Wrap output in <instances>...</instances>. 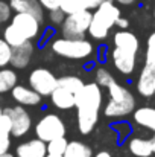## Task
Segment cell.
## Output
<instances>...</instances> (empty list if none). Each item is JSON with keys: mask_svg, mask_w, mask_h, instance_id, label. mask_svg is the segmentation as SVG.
Wrapping results in <instances>:
<instances>
[{"mask_svg": "<svg viewBox=\"0 0 155 157\" xmlns=\"http://www.w3.org/2000/svg\"><path fill=\"white\" fill-rule=\"evenodd\" d=\"M154 92H155V86H154Z\"/></svg>", "mask_w": 155, "mask_h": 157, "instance_id": "cell-41", "label": "cell"}, {"mask_svg": "<svg viewBox=\"0 0 155 157\" xmlns=\"http://www.w3.org/2000/svg\"><path fill=\"white\" fill-rule=\"evenodd\" d=\"M9 148H11V134L0 133V154L8 153Z\"/></svg>", "mask_w": 155, "mask_h": 157, "instance_id": "cell-31", "label": "cell"}, {"mask_svg": "<svg viewBox=\"0 0 155 157\" xmlns=\"http://www.w3.org/2000/svg\"><path fill=\"white\" fill-rule=\"evenodd\" d=\"M151 145H152V150H154V153H155V131H154V136L151 137Z\"/></svg>", "mask_w": 155, "mask_h": 157, "instance_id": "cell-36", "label": "cell"}, {"mask_svg": "<svg viewBox=\"0 0 155 157\" xmlns=\"http://www.w3.org/2000/svg\"><path fill=\"white\" fill-rule=\"evenodd\" d=\"M29 86L41 96H50V93L58 86V78L49 69L37 67L29 75Z\"/></svg>", "mask_w": 155, "mask_h": 157, "instance_id": "cell-8", "label": "cell"}, {"mask_svg": "<svg viewBox=\"0 0 155 157\" xmlns=\"http://www.w3.org/2000/svg\"><path fill=\"white\" fill-rule=\"evenodd\" d=\"M11 55H12V46L5 38H0V69L9 64Z\"/></svg>", "mask_w": 155, "mask_h": 157, "instance_id": "cell-26", "label": "cell"}, {"mask_svg": "<svg viewBox=\"0 0 155 157\" xmlns=\"http://www.w3.org/2000/svg\"><path fill=\"white\" fill-rule=\"evenodd\" d=\"M154 86H155V63H145L138 81H137V90L142 96L149 98L155 95L154 92Z\"/></svg>", "mask_w": 155, "mask_h": 157, "instance_id": "cell-12", "label": "cell"}, {"mask_svg": "<svg viewBox=\"0 0 155 157\" xmlns=\"http://www.w3.org/2000/svg\"><path fill=\"white\" fill-rule=\"evenodd\" d=\"M103 101L102 87L98 82L84 84L76 93V110H78V128L81 134H90L98 121Z\"/></svg>", "mask_w": 155, "mask_h": 157, "instance_id": "cell-1", "label": "cell"}, {"mask_svg": "<svg viewBox=\"0 0 155 157\" xmlns=\"http://www.w3.org/2000/svg\"><path fill=\"white\" fill-rule=\"evenodd\" d=\"M38 2L41 3V6L46 11H52V9L61 8V0H38Z\"/></svg>", "mask_w": 155, "mask_h": 157, "instance_id": "cell-32", "label": "cell"}, {"mask_svg": "<svg viewBox=\"0 0 155 157\" xmlns=\"http://www.w3.org/2000/svg\"><path fill=\"white\" fill-rule=\"evenodd\" d=\"M94 82H98L101 87H109L113 82H116V78L113 76V73L105 69V67H98L94 72Z\"/></svg>", "mask_w": 155, "mask_h": 157, "instance_id": "cell-24", "label": "cell"}, {"mask_svg": "<svg viewBox=\"0 0 155 157\" xmlns=\"http://www.w3.org/2000/svg\"><path fill=\"white\" fill-rule=\"evenodd\" d=\"M116 3H119V5H132L135 0H114Z\"/></svg>", "mask_w": 155, "mask_h": 157, "instance_id": "cell-34", "label": "cell"}, {"mask_svg": "<svg viewBox=\"0 0 155 157\" xmlns=\"http://www.w3.org/2000/svg\"><path fill=\"white\" fill-rule=\"evenodd\" d=\"M41 35V23L28 12H15L11 23L3 31V38L12 46H18L28 40H35Z\"/></svg>", "mask_w": 155, "mask_h": 157, "instance_id": "cell-2", "label": "cell"}, {"mask_svg": "<svg viewBox=\"0 0 155 157\" xmlns=\"http://www.w3.org/2000/svg\"><path fill=\"white\" fill-rule=\"evenodd\" d=\"M62 156L64 157H93V150L87 144H84V142L73 140V142H68V145L65 148V153Z\"/></svg>", "mask_w": 155, "mask_h": 157, "instance_id": "cell-21", "label": "cell"}, {"mask_svg": "<svg viewBox=\"0 0 155 157\" xmlns=\"http://www.w3.org/2000/svg\"><path fill=\"white\" fill-rule=\"evenodd\" d=\"M128 150L134 157H151L154 154L151 139L143 137H131L128 140Z\"/></svg>", "mask_w": 155, "mask_h": 157, "instance_id": "cell-18", "label": "cell"}, {"mask_svg": "<svg viewBox=\"0 0 155 157\" xmlns=\"http://www.w3.org/2000/svg\"><path fill=\"white\" fill-rule=\"evenodd\" d=\"M154 17H155V11H154Z\"/></svg>", "mask_w": 155, "mask_h": 157, "instance_id": "cell-40", "label": "cell"}, {"mask_svg": "<svg viewBox=\"0 0 155 157\" xmlns=\"http://www.w3.org/2000/svg\"><path fill=\"white\" fill-rule=\"evenodd\" d=\"M119 17H120V9L114 5V2H101L99 6L93 12L88 34L94 40L106 38L109 29L116 26V21Z\"/></svg>", "mask_w": 155, "mask_h": 157, "instance_id": "cell-4", "label": "cell"}, {"mask_svg": "<svg viewBox=\"0 0 155 157\" xmlns=\"http://www.w3.org/2000/svg\"><path fill=\"white\" fill-rule=\"evenodd\" d=\"M46 157H64V156H61V154H46Z\"/></svg>", "mask_w": 155, "mask_h": 157, "instance_id": "cell-38", "label": "cell"}, {"mask_svg": "<svg viewBox=\"0 0 155 157\" xmlns=\"http://www.w3.org/2000/svg\"><path fill=\"white\" fill-rule=\"evenodd\" d=\"M9 6L15 12H28L32 14L40 23L44 21V8L38 0H8Z\"/></svg>", "mask_w": 155, "mask_h": 157, "instance_id": "cell-15", "label": "cell"}, {"mask_svg": "<svg viewBox=\"0 0 155 157\" xmlns=\"http://www.w3.org/2000/svg\"><path fill=\"white\" fill-rule=\"evenodd\" d=\"M12 17V8L9 6L8 0H0V26L8 23Z\"/></svg>", "mask_w": 155, "mask_h": 157, "instance_id": "cell-28", "label": "cell"}, {"mask_svg": "<svg viewBox=\"0 0 155 157\" xmlns=\"http://www.w3.org/2000/svg\"><path fill=\"white\" fill-rule=\"evenodd\" d=\"M93 12L90 9L67 14L61 25V37L65 38H84L88 32Z\"/></svg>", "mask_w": 155, "mask_h": 157, "instance_id": "cell-6", "label": "cell"}, {"mask_svg": "<svg viewBox=\"0 0 155 157\" xmlns=\"http://www.w3.org/2000/svg\"><path fill=\"white\" fill-rule=\"evenodd\" d=\"M65 12L61 9V8H56V9H52L49 11V23H50L53 28H61L64 18H65Z\"/></svg>", "mask_w": 155, "mask_h": 157, "instance_id": "cell-27", "label": "cell"}, {"mask_svg": "<svg viewBox=\"0 0 155 157\" xmlns=\"http://www.w3.org/2000/svg\"><path fill=\"white\" fill-rule=\"evenodd\" d=\"M46 154L47 144L38 137L20 144L15 150V157H46Z\"/></svg>", "mask_w": 155, "mask_h": 157, "instance_id": "cell-14", "label": "cell"}, {"mask_svg": "<svg viewBox=\"0 0 155 157\" xmlns=\"http://www.w3.org/2000/svg\"><path fill=\"white\" fill-rule=\"evenodd\" d=\"M116 26L119 28V29H128V26H129V21H128V18H123L122 15L117 18V21H116Z\"/></svg>", "mask_w": 155, "mask_h": 157, "instance_id": "cell-33", "label": "cell"}, {"mask_svg": "<svg viewBox=\"0 0 155 157\" xmlns=\"http://www.w3.org/2000/svg\"><path fill=\"white\" fill-rule=\"evenodd\" d=\"M93 157H113V156H111L108 151H99L96 156H93Z\"/></svg>", "mask_w": 155, "mask_h": 157, "instance_id": "cell-35", "label": "cell"}, {"mask_svg": "<svg viewBox=\"0 0 155 157\" xmlns=\"http://www.w3.org/2000/svg\"><path fill=\"white\" fill-rule=\"evenodd\" d=\"M84 84H85V82H84L79 76H76V75H64V76L58 78V86L65 87V89H68V90H72V92H75V93H78V92L82 89Z\"/></svg>", "mask_w": 155, "mask_h": 157, "instance_id": "cell-23", "label": "cell"}, {"mask_svg": "<svg viewBox=\"0 0 155 157\" xmlns=\"http://www.w3.org/2000/svg\"><path fill=\"white\" fill-rule=\"evenodd\" d=\"M2 113H3V108H2V105H0V114H2Z\"/></svg>", "mask_w": 155, "mask_h": 157, "instance_id": "cell-39", "label": "cell"}, {"mask_svg": "<svg viewBox=\"0 0 155 157\" xmlns=\"http://www.w3.org/2000/svg\"><path fill=\"white\" fill-rule=\"evenodd\" d=\"M12 121V128H11V136L12 137H23L24 134L29 133L32 128V117L26 111L24 105H14L8 107L3 110Z\"/></svg>", "mask_w": 155, "mask_h": 157, "instance_id": "cell-9", "label": "cell"}, {"mask_svg": "<svg viewBox=\"0 0 155 157\" xmlns=\"http://www.w3.org/2000/svg\"><path fill=\"white\" fill-rule=\"evenodd\" d=\"M108 93H109V101L103 108L105 117L119 119V117H125L134 111L135 98L126 87L120 86L116 81L108 87Z\"/></svg>", "mask_w": 155, "mask_h": 157, "instance_id": "cell-3", "label": "cell"}, {"mask_svg": "<svg viewBox=\"0 0 155 157\" xmlns=\"http://www.w3.org/2000/svg\"><path fill=\"white\" fill-rule=\"evenodd\" d=\"M11 95H12V99L20 105H24V107H35V105H40L41 102V95L37 93L31 86H21V84H17L12 90H11Z\"/></svg>", "mask_w": 155, "mask_h": 157, "instance_id": "cell-13", "label": "cell"}, {"mask_svg": "<svg viewBox=\"0 0 155 157\" xmlns=\"http://www.w3.org/2000/svg\"><path fill=\"white\" fill-rule=\"evenodd\" d=\"M11 128H12V121H11V117L3 111V113L0 114V133H8V134H11Z\"/></svg>", "mask_w": 155, "mask_h": 157, "instance_id": "cell-30", "label": "cell"}, {"mask_svg": "<svg viewBox=\"0 0 155 157\" xmlns=\"http://www.w3.org/2000/svg\"><path fill=\"white\" fill-rule=\"evenodd\" d=\"M50 49L58 56H64L68 59H85L91 56L94 51L91 41L85 38H65L59 37L50 43Z\"/></svg>", "mask_w": 155, "mask_h": 157, "instance_id": "cell-5", "label": "cell"}, {"mask_svg": "<svg viewBox=\"0 0 155 157\" xmlns=\"http://www.w3.org/2000/svg\"><path fill=\"white\" fill-rule=\"evenodd\" d=\"M50 99L58 110H70L76 105V93L65 87L56 86V89L50 93Z\"/></svg>", "mask_w": 155, "mask_h": 157, "instance_id": "cell-16", "label": "cell"}, {"mask_svg": "<svg viewBox=\"0 0 155 157\" xmlns=\"http://www.w3.org/2000/svg\"><path fill=\"white\" fill-rule=\"evenodd\" d=\"M111 58H113V64L114 67L122 73V75H131L135 69L137 64V53L129 52L126 49L122 48H116L111 52Z\"/></svg>", "mask_w": 155, "mask_h": 157, "instance_id": "cell-10", "label": "cell"}, {"mask_svg": "<svg viewBox=\"0 0 155 157\" xmlns=\"http://www.w3.org/2000/svg\"><path fill=\"white\" fill-rule=\"evenodd\" d=\"M113 41H114V46L116 48H122V49H126L129 52L137 53L138 49H140L138 38L132 32H128L126 29H120L119 32H116Z\"/></svg>", "mask_w": 155, "mask_h": 157, "instance_id": "cell-17", "label": "cell"}, {"mask_svg": "<svg viewBox=\"0 0 155 157\" xmlns=\"http://www.w3.org/2000/svg\"><path fill=\"white\" fill-rule=\"evenodd\" d=\"M0 157H15L14 154H9V151L8 153H5V154H0Z\"/></svg>", "mask_w": 155, "mask_h": 157, "instance_id": "cell-37", "label": "cell"}, {"mask_svg": "<svg viewBox=\"0 0 155 157\" xmlns=\"http://www.w3.org/2000/svg\"><path fill=\"white\" fill-rule=\"evenodd\" d=\"M68 145V140L64 137H56V139H52L47 142V153L49 154H64L65 153V148Z\"/></svg>", "mask_w": 155, "mask_h": 157, "instance_id": "cell-25", "label": "cell"}, {"mask_svg": "<svg viewBox=\"0 0 155 157\" xmlns=\"http://www.w3.org/2000/svg\"><path fill=\"white\" fill-rule=\"evenodd\" d=\"M35 136L38 139H41L43 142H49L52 139L56 137H64L65 136V124L64 121L55 114V113H47L43 117H40V121L35 125Z\"/></svg>", "mask_w": 155, "mask_h": 157, "instance_id": "cell-7", "label": "cell"}, {"mask_svg": "<svg viewBox=\"0 0 155 157\" xmlns=\"http://www.w3.org/2000/svg\"><path fill=\"white\" fill-rule=\"evenodd\" d=\"M134 122L143 128L155 131V108L140 107L134 111Z\"/></svg>", "mask_w": 155, "mask_h": 157, "instance_id": "cell-19", "label": "cell"}, {"mask_svg": "<svg viewBox=\"0 0 155 157\" xmlns=\"http://www.w3.org/2000/svg\"><path fill=\"white\" fill-rule=\"evenodd\" d=\"M34 51H35V46H34L32 40H28V41L12 48V55H11V61H9L12 69H24V67H28L31 59H32Z\"/></svg>", "mask_w": 155, "mask_h": 157, "instance_id": "cell-11", "label": "cell"}, {"mask_svg": "<svg viewBox=\"0 0 155 157\" xmlns=\"http://www.w3.org/2000/svg\"><path fill=\"white\" fill-rule=\"evenodd\" d=\"M18 76L14 69H0V93H8L17 86Z\"/></svg>", "mask_w": 155, "mask_h": 157, "instance_id": "cell-22", "label": "cell"}, {"mask_svg": "<svg viewBox=\"0 0 155 157\" xmlns=\"http://www.w3.org/2000/svg\"><path fill=\"white\" fill-rule=\"evenodd\" d=\"M146 61L148 63H155V31L148 38V44H146Z\"/></svg>", "mask_w": 155, "mask_h": 157, "instance_id": "cell-29", "label": "cell"}, {"mask_svg": "<svg viewBox=\"0 0 155 157\" xmlns=\"http://www.w3.org/2000/svg\"><path fill=\"white\" fill-rule=\"evenodd\" d=\"M102 0H61V9L65 14L84 11V9H96Z\"/></svg>", "mask_w": 155, "mask_h": 157, "instance_id": "cell-20", "label": "cell"}]
</instances>
